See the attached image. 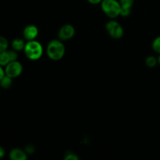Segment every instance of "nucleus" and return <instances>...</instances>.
Here are the masks:
<instances>
[{"label":"nucleus","instance_id":"nucleus-1","mask_svg":"<svg viewBox=\"0 0 160 160\" xmlns=\"http://www.w3.org/2000/svg\"><path fill=\"white\" fill-rule=\"evenodd\" d=\"M46 53L52 60H59L65 54V46L61 40H52L47 45Z\"/></svg>","mask_w":160,"mask_h":160},{"label":"nucleus","instance_id":"nucleus-2","mask_svg":"<svg viewBox=\"0 0 160 160\" xmlns=\"http://www.w3.org/2000/svg\"><path fill=\"white\" fill-rule=\"evenodd\" d=\"M25 55L31 60H38L43 54V48L40 42L35 40L28 41L24 47Z\"/></svg>","mask_w":160,"mask_h":160},{"label":"nucleus","instance_id":"nucleus-3","mask_svg":"<svg viewBox=\"0 0 160 160\" xmlns=\"http://www.w3.org/2000/svg\"><path fill=\"white\" fill-rule=\"evenodd\" d=\"M101 7L103 12L109 18L115 19L120 15L121 6L117 0H102Z\"/></svg>","mask_w":160,"mask_h":160},{"label":"nucleus","instance_id":"nucleus-4","mask_svg":"<svg viewBox=\"0 0 160 160\" xmlns=\"http://www.w3.org/2000/svg\"><path fill=\"white\" fill-rule=\"evenodd\" d=\"M106 29L109 35L115 39H119L123 37V29L121 25L115 20H110L106 25Z\"/></svg>","mask_w":160,"mask_h":160},{"label":"nucleus","instance_id":"nucleus-5","mask_svg":"<svg viewBox=\"0 0 160 160\" xmlns=\"http://www.w3.org/2000/svg\"><path fill=\"white\" fill-rule=\"evenodd\" d=\"M22 71H23V66L18 61L15 60L10 62L6 66L5 68V73L7 76L10 77L12 78H17L21 74Z\"/></svg>","mask_w":160,"mask_h":160},{"label":"nucleus","instance_id":"nucleus-6","mask_svg":"<svg viewBox=\"0 0 160 160\" xmlns=\"http://www.w3.org/2000/svg\"><path fill=\"white\" fill-rule=\"evenodd\" d=\"M17 57H18V55L15 50H9V51L6 50V51L2 52H0V66L6 67L10 62L17 60Z\"/></svg>","mask_w":160,"mask_h":160},{"label":"nucleus","instance_id":"nucleus-7","mask_svg":"<svg viewBox=\"0 0 160 160\" xmlns=\"http://www.w3.org/2000/svg\"><path fill=\"white\" fill-rule=\"evenodd\" d=\"M75 34V29L72 25L65 24L59 29L58 35L59 40L67 41L72 38Z\"/></svg>","mask_w":160,"mask_h":160},{"label":"nucleus","instance_id":"nucleus-8","mask_svg":"<svg viewBox=\"0 0 160 160\" xmlns=\"http://www.w3.org/2000/svg\"><path fill=\"white\" fill-rule=\"evenodd\" d=\"M23 34L27 41L34 40L38 34V29L34 25H28L23 30Z\"/></svg>","mask_w":160,"mask_h":160},{"label":"nucleus","instance_id":"nucleus-9","mask_svg":"<svg viewBox=\"0 0 160 160\" xmlns=\"http://www.w3.org/2000/svg\"><path fill=\"white\" fill-rule=\"evenodd\" d=\"M9 158L12 160H26L28 159L27 152L20 148H13L9 152Z\"/></svg>","mask_w":160,"mask_h":160},{"label":"nucleus","instance_id":"nucleus-10","mask_svg":"<svg viewBox=\"0 0 160 160\" xmlns=\"http://www.w3.org/2000/svg\"><path fill=\"white\" fill-rule=\"evenodd\" d=\"M25 45H26V43L21 38H16L12 42V47L13 48V50H15V51H21V50H23L24 49Z\"/></svg>","mask_w":160,"mask_h":160},{"label":"nucleus","instance_id":"nucleus-11","mask_svg":"<svg viewBox=\"0 0 160 160\" xmlns=\"http://www.w3.org/2000/svg\"><path fill=\"white\" fill-rule=\"evenodd\" d=\"M12 84V78L5 74V76L0 80V86L3 88H9Z\"/></svg>","mask_w":160,"mask_h":160},{"label":"nucleus","instance_id":"nucleus-12","mask_svg":"<svg viewBox=\"0 0 160 160\" xmlns=\"http://www.w3.org/2000/svg\"><path fill=\"white\" fill-rule=\"evenodd\" d=\"M158 63V59H156L155 56H150L146 58L145 59V64L149 68H154Z\"/></svg>","mask_w":160,"mask_h":160},{"label":"nucleus","instance_id":"nucleus-13","mask_svg":"<svg viewBox=\"0 0 160 160\" xmlns=\"http://www.w3.org/2000/svg\"><path fill=\"white\" fill-rule=\"evenodd\" d=\"M8 45H9V43H8L7 39L6 38L0 36V52L7 50Z\"/></svg>","mask_w":160,"mask_h":160},{"label":"nucleus","instance_id":"nucleus-14","mask_svg":"<svg viewBox=\"0 0 160 160\" xmlns=\"http://www.w3.org/2000/svg\"><path fill=\"white\" fill-rule=\"evenodd\" d=\"M152 49L156 52V53L160 54V36L154 39L152 42Z\"/></svg>","mask_w":160,"mask_h":160},{"label":"nucleus","instance_id":"nucleus-15","mask_svg":"<svg viewBox=\"0 0 160 160\" xmlns=\"http://www.w3.org/2000/svg\"><path fill=\"white\" fill-rule=\"evenodd\" d=\"M134 0H120V6L123 8H128V9H131L133 4H134Z\"/></svg>","mask_w":160,"mask_h":160},{"label":"nucleus","instance_id":"nucleus-16","mask_svg":"<svg viewBox=\"0 0 160 160\" xmlns=\"http://www.w3.org/2000/svg\"><path fill=\"white\" fill-rule=\"evenodd\" d=\"M131 9H128V8L121 7L120 9V15L123 17H128L131 14Z\"/></svg>","mask_w":160,"mask_h":160},{"label":"nucleus","instance_id":"nucleus-17","mask_svg":"<svg viewBox=\"0 0 160 160\" xmlns=\"http://www.w3.org/2000/svg\"><path fill=\"white\" fill-rule=\"evenodd\" d=\"M66 160H77L78 159V157L73 153H67L65 157Z\"/></svg>","mask_w":160,"mask_h":160},{"label":"nucleus","instance_id":"nucleus-18","mask_svg":"<svg viewBox=\"0 0 160 160\" xmlns=\"http://www.w3.org/2000/svg\"><path fill=\"white\" fill-rule=\"evenodd\" d=\"M25 150H26V152L28 153V154H32L34 151V148L32 145H28V146L26 147Z\"/></svg>","mask_w":160,"mask_h":160},{"label":"nucleus","instance_id":"nucleus-19","mask_svg":"<svg viewBox=\"0 0 160 160\" xmlns=\"http://www.w3.org/2000/svg\"><path fill=\"white\" fill-rule=\"evenodd\" d=\"M5 74H6V73H5V70L2 68V66H0V80L5 76Z\"/></svg>","mask_w":160,"mask_h":160},{"label":"nucleus","instance_id":"nucleus-20","mask_svg":"<svg viewBox=\"0 0 160 160\" xmlns=\"http://www.w3.org/2000/svg\"><path fill=\"white\" fill-rule=\"evenodd\" d=\"M88 1L91 4L97 5V4H98V3L102 2V0H88Z\"/></svg>","mask_w":160,"mask_h":160},{"label":"nucleus","instance_id":"nucleus-21","mask_svg":"<svg viewBox=\"0 0 160 160\" xmlns=\"http://www.w3.org/2000/svg\"><path fill=\"white\" fill-rule=\"evenodd\" d=\"M4 156H5L4 148H2V147H0V159H1V158H2Z\"/></svg>","mask_w":160,"mask_h":160},{"label":"nucleus","instance_id":"nucleus-22","mask_svg":"<svg viewBox=\"0 0 160 160\" xmlns=\"http://www.w3.org/2000/svg\"><path fill=\"white\" fill-rule=\"evenodd\" d=\"M158 63H159L160 65V54H159V57H158Z\"/></svg>","mask_w":160,"mask_h":160}]
</instances>
